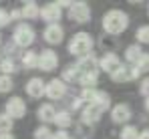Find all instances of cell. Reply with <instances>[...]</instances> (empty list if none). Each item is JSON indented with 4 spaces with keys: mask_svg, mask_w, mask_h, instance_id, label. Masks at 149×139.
<instances>
[{
    "mask_svg": "<svg viewBox=\"0 0 149 139\" xmlns=\"http://www.w3.org/2000/svg\"><path fill=\"white\" fill-rule=\"evenodd\" d=\"M101 22H103V28H105L107 34L117 36V34H121V32L127 30V26H129V16H127V12H123V10L113 8V10L105 12V16H103Z\"/></svg>",
    "mask_w": 149,
    "mask_h": 139,
    "instance_id": "6da1fadb",
    "label": "cell"
},
{
    "mask_svg": "<svg viewBox=\"0 0 149 139\" xmlns=\"http://www.w3.org/2000/svg\"><path fill=\"white\" fill-rule=\"evenodd\" d=\"M93 45L95 43H93V36L89 32H77L71 38V43H69V52L79 57V59H83L93 50Z\"/></svg>",
    "mask_w": 149,
    "mask_h": 139,
    "instance_id": "7a4b0ae2",
    "label": "cell"
},
{
    "mask_svg": "<svg viewBox=\"0 0 149 139\" xmlns=\"http://www.w3.org/2000/svg\"><path fill=\"white\" fill-rule=\"evenodd\" d=\"M34 38H36V34H34V28L30 26V24L26 22H20L16 24V28H14V32H12V41H14V45L16 46H30L34 43Z\"/></svg>",
    "mask_w": 149,
    "mask_h": 139,
    "instance_id": "3957f363",
    "label": "cell"
},
{
    "mask_svg": "<svg viewBox=\"0 0 149 139\" xmlns=\"http://www.w3.org/2000/svg\"><path fill=\"white\" fill-rule=\"evenodd\" d=\"M81 99H83L87 105H99L105 111L111 107V97L105 91H99V89H83Z\"/></svg>",
    "mask_w": 149,
    "mask_h": 139,
    "instance_id": "277c9868",
    "label": "cell"
},
{
    "mask_svg": "<svg viewBox=\"0 0 149 139\" xmlns=\"http://www.w3.org/2000/svg\"><path fill=\"white\" fill-rule=\"evenodd\" d=\"M69 18L74 20L77 24H87L91 20V6L87 2H73L69 6Z\"/></svg>",
    "mask_w": 149,
    "mask_h": 139,
    "instance_id": "5b68a950",
    "label": "cell"
},
{
    "mask_svg": "<svg viewBox=\"0 0 149 139\" xmlns=\"http://www.w3.org/2000/svg\"><path fill=\"white\" fill-rule=\"evenodd\" d=\"M56 67H58V54L54 50L47 48V50L38 52V69L42 73H52Z\"/></svg>",
    "mask_w": 149,
    "mask_h": 139,
    "instance_id": "8992f818",
    "label": "cell"
},
{
    "mask_svg": "<svg viewBox=\"0 0 149 139\" xmlns=\"http://www.w3.org/2000/svg\"><path fill=\"white\" fill-rule=\"evenodd\" d=\"M4 113L10 117L12 121H14V119H22V117L26 115V103L20 97H10V99L6 101V111H4Z\"/></svg>",
    "mask_w": 149,
    "mask_h": 139,
    "instance_id": "52a82bcc",
    "label": "cell"
},
{
    "mask_svg": "<svg viewBox=\"0 0 149 139\" xmlns=\"http://www.w3.org/2000/svg\"><path fill=\"white\" fill-rule=\"evenodd\" d=\"M45 95L49 97L50 101H58L67 95V83L63 79H52L47 83V89H45Z\"/></svg>",
    "mask_w": 149,
    "mask_h": 139,
    "instance_id": "ba28073f",
    "label": "cell"
},
{
    "mask_svg": "<svg viewBox=\"0 0 149 139\" xmlns=\"http://www.w3.org/2000/svg\"><path fill=\"white\" fill-rule=\"evenodd\" d=\"M141 73L135 69V67H129V65H121L119 69L111 75V81L113 83H129V81H135Z\"/></svg>",
    "mask_w": 149,
    "mask_h": 139,
    "instance_id": "9c48e42d",
    "label": "cell"
},
{
    "mask_svg": "<svg viewBox=\"0 0 149 139\" xmlns=\"http://www.w3.org/2000/svg\"><path fill=\"white\" fill-rule=\"evenodd\" d=\"M61 16H63V10L58 6V2H49L40 8V18L49 24H56L61 20Z\"/></svg>",
    "mask_w": 149,
    "mask_h": 139,
    "instance_id": "30bf717a",
    "label": "cell"
},
{
    "mask_svg": "<svg viewBox=\"0 0 149 139\" xmlns=\"http://www.w3.org/2000/svg\"><path fill=\"white\" fill-rule=\"evenodd\" d=\"M121 65H123V63H121V59H119L115 52H107V54H103L99 59V69L105 71V73H109V77L119 69Z\"/></svg>",
    "mask_w": 149,
    "mask_h": 139,
    "instance_id": "8fae6325",
    "label": "cell"
},
{
    "mask_svg": "<svg viewBox=\"0 0 149 139\" xmlns=\"http://www.w3.org/2000/svg\"><path fill=\"white\" fill-rule=\"evenodd\" d=\"M24 89H26V95H28V97H32V99H40V97L45 95L47 83H45L40 77H32V79L26 81Z\"/></svg>",
    "mask_w": 149,
    "mask_h": 139,
    "instance_id": "7c38bea8",
    "label": "cell"
},
{
    "mask_svg": "<svg viewBox=\"0 0 149 139\" xmlns=\"http://www.w3.org/2000/svg\"><path fill=\"white\" fill-rule=\"evenodd\" d=\"M131 107L129 105H125V103H119V105H115L113 109H111V119H113V123H117V125H127L129 123V119H131Z\"/></svg>",
    "mask_w": 149,
    "mask_h": 139,
    "instance_id": "4fadbf2b",
    "label": "cell"
},
{
    "mask_svg": "<svg viewBox=\"0 0 149 139\" xmlns=\"http://www.w3.org/2000/svg\"><path fill=\"white\" fill-rule=\"evenodd\" d=\"M42 36H45V41H47L49 45H61L63 38H65V30H63L61 24H49V26L45 28Z\"/></svg>",
    "mask_w": 149,
    "mask_h": 139,
    "instance_id": "5bb4252c",
    "label": "cell"
},
{
    "mask_svg": "<svg viewBox=\"0 0 149 139\" xmlns=\"http://www.w3.org/2000/svg\"><path fill=\"white\" fill-rule=\"evenodd\" d=\"M103 113H105V109L99 105H85L83 111H81V119H83V123L91 125V123H97Z\"/></svg>",
    "mask_w": 149,
    "mask_h": 139,
    "instance_id": "9a60e30c",
    "label": "cell"
},
{
    "mask_svg": "<svg viewBox=\"0 0 149 139\" xmlns=\"http://www.w3.org/2000/svg\"><path fill=\"white\" fill-rule=\"evenodd\" d=\"M74 67H77V71H79V75H85V73L97 71V67H99V59H97V57H93V54H87V57L79 59Z\"/></svg>",
    "mask_w": 149,
    "mask_h": 139,
    "instance_id": "2e32d148",
    "label": "cell"
},
{
    "mask_svg": "<svg viewBox=\"0 0 149 139\" xmlns=\"http://www.w3.org/2000/svg\"><path fill=\"white\" fill-rule=\"evenodd\" d=\"M54 115H56V111H54V107H52L50 103L40 105L38 111H36V117L42 121V125H45V123H54Z\"/></svg>",
    "mask_w": 149,
    "mask_h": 139,
    "instance_id": "e0dca14e",
    "label": "cell"
},
{
    "mask_svg": "<svg viewBox=\"0 0 149 139\" xmlns=\"http://www.w3.org/2000/svg\"><path fill=\"white\" fill-rule=\"evenodd\" d=\"M99 83V71H91L79 77V85L83 89H95V85Z\"/></svg>",
    "mask_w": 149,
    "mask_h": 139,
    "instance_id": "ac0fdd59",
    "label": "cell"
},
{
    "mask_svg": "<svg viewBox=\"0 0 149 139\" xmlns=\"http://www.w3.org/2000/svg\"><path fill=\"white\" fill-rule=\"evenodd\" d=\"M22 16H24L26 20H34V18H40V6L36 4V2H24L22 4Z\"/></svg>",
    "mask_w": 149,
    "mask_h": 139,
    "instance_id": "d6986e66",
    "label": "cell"
},
{
    "mask_svg": "<svg viewBox=\"0 0 149 139\" xmlns=\"http://www.w3.org/2000/svg\"><path fill=\"white\" fill-rule=\"evenodd\" d=\"M123 54H125V61H127V63H137V61H139V57L143 54L141 45H137V43H135V45H129L127 48H125Z\"/></svg>",
    "mask_w": 149,
    "mask_h": 139,
    "instance_id": "ffe728a7",
    "label": "cell"
},
{
    "mask_svg": "<svg viewBox=\"0 0 149 139\" xmlns=\"http://www.w3.org/2000/svg\"><path fill=\"white\" fill-rule=\"evenodd\" d=\"M54 123H56L58 129H65V131H67V129L73 125V117H71L69 111H58V113L54 115Z\"/></svg>",
    "mask_w": 149,
    "mask_h": 139,
    "instance_id": "44dd1931",
    "label": "cell"
},
{
    "mask_svg": "<svg viewBox=\"0 0 149 139\" xmlns=\"http://www.w3.org/2000/svg\"><path fill=\"white\" fill-rule=\"evenodd\" d=\"M22 67L24 69H36L38 67V52L26 50L24 54H22Z\"/></svg>",
    "mask_w": 149,
    "mask_h": 139,
    "instance_id": "7402d4cb",
    "label": "cell"
},
{
    "mask_svg": "<svg viewBox=\"0 0 149 139\" xmlns=\"http://www.w3.org/2000/svg\"><path fill=\"white\" fill-rule=\"evenodd\" d=\"M135 38L137 45H149V24H143L135 30Z\"/></svg>",
    "mask_w": 149,
    "mask_h": 139,
    "instance_id": "603a6c76",
    "label": "cell"
},
{
    "mask_svg": "<svg viewBox=\"0 0 149 139\" xmlns=\"http://www.w3.org/2000/svg\"><path fill=\"white\" fill-rule=\"evenodd\" d=\"M79 71H77V67L74 65H69L67 69L63 71V81L65 83H74V81H79Z\"/></svg>",
    "mask_w": 149,
    "mask_h": 139,
    "instance_id": "cb8c5ba5",
    "label": "cell"
},
{
    "mask_svg": "<svg viewBox=\"0 0 149 139\" xmlns=\"http://www.w3.org/2000/svg\"><path fill=\"white\" fill-rule=\"evenodd\" d=\"M119 139H139V131L135 125H123L121 133H119Z\"/></svg>",
    "mask_w": 149,
    "mask_h": 139,
    "instance_id": "d4e9b609",
    "label": "cell"
},
{
    "mask_svg": "<svg viewBox=\"0 0 149 139\" xmlns=\"http://www.w3.org/2000/svg\"><path fill=\"white\" fill-rule=\"evenodd\" d=\"M12 127H14V121L6 115V113H0V135L10 133V131H12Z\"/></svg>",
    "mask_w": 149,
    "mask_h": 139,
    "instance_id": "484cf974",
    "label": "cell"
},
{
    "mask_svg": "<svg viewBox=\"0 0 149 139\" xmlns=\"http://www.w3.org/2000/svg\"><path fill=\"white\" fill-rule=\"evenodd\" d=\"M0 71H2V75L10 77V75L16 71V67H14V61H12L10 57H4V59H2V63H0Z\"/></svg>",
    "mask_w": 149,
    "mask_h": 139,
    "instance_id": "4316f807",
    "label": "cell"
},
{
    "mask_svg": "<svg viewBox=\"0 0 149 139\" xmlns=\"http://www.w3.org/2000/svg\"><path fill=\"white\" fill-rule=\"evenodd\" d=\"M135 69L139 73H149V52H143L139 57V61L135 63Z\"/></svg>",
    "mask_w": 149,
    "mask_h": 139,
    "instance_id": "83f0119b",
    "label": "cell"
},
{
    "mask_svg": "<svg viewBox=\"0 0 149 139\" xmlns=\"http://www.w3.org/2000/svg\"><path fill=\"white\" fill-rule=\"evenodd\" d=\"M34 139H52V131L47 125H40L34 129Z\"/></svg>",
    "mask_w": 149,
    "mask_h": 139,
    "instance_id": "f1b7e54d",
    "label": "cell"
},
{
    "mask_svg": "<svg viewBox=\"0 0 149 139\" xmlns=\"http://www.w3.org/2000/svg\"><path fill=\"white\" fill-rule=\"evenodd\" d=\"M12 79L10 77H6V75H0V93H8L12 91Z\"/></svg>",
    "mask_w": 149,
    "mask_h": 139,
    "instance_id": "f546056e",
    "label": "cell"
},
{
    "mask_svg": "<svg viewBox=\"0 0 149 139\" xmlns=\"http://www.w3.org/2000/svg\"><path fill=\"white\" fill-rule=\"evenodd\" d=\"M139 93H141V95H143L145 99L149 97V77H145V79H143V81L139 83Z\"/></svg>",
    "mask_w": 149,
    "mask_h": 139,
    "instance_id": "4dcf8cb0",
    "label": "cell"
},
{
    "mask_svg": "<svg viewBox=\"0 0 149 139\" xmlns=\"http://www.w3.org/2000/svg\"><path fill=\"white\" fill-rule=\"evenodd\" d=\"M10 24V12L6 8H0V26H6Z\"/></svg>",
    "mask_w": 149,
    "mask_h": 139,
    "instance_id": "1f68e13d",
    "label": "cell"
},
{
    "mask_svg": "<svg viewBox=\"0 0 149 139\" xmlns=\"http://www.w3.org/2000/svg\"><path fill=\"white\" fill-rule=\"evenodd\" d=\"M52 139H73V137H71V133H69V131L58 129V131H54V133H52Z\"/></svg>",
    "mask_w": 149,
    "mask_h": 139,
    "instance_id": "d6a6232c",
    "label": "cell"
},
{
    "mask_svg": "<svg viewBox=\"0 0 149 139\" xmlns=\"http://www.w3.org/2000/svg\"><path fill=\"white\" fill-rule=\"evenodd\" d=\"M83 103H85V101H83L81 97H74L73 101H71V109H74V111H79V109H83Z\"/></svg>",
    "mask_w": 149,
    "mask_h": 139,
    "instance_id": "836d02e7",
    "label": "cell"
},
{
    "mask_svg": "<svg viewBox=\"0 0 149 139\" xmlns=\"http://www.w3.org/2000/svg\"><path fill=\"white\" fill-rule=\"evenodd\" d=\"M22 16V12L20 10H10V20H18Z\"/></svg>",
    "mask_w": 149,
    "mask_h": 139,
    "instance_id": "e575fe53",
    "label": "cell"
},
{
    "mask_svg": "<svg viewBox=\"0 0 149 139\" xmlns=\"http://www.w3.org/2000/svg\"><path fill=\"white\" fill-rule=\"evenodd\" d=\"M139 139H149V129L141 131V133H139Z\"/></svg>",
    "mask_w": 149,
    "mask_h": 139,
    "instance_id": "d590c367",
    "label": "cell"
},
{
    "mask_svg": "<svg viewBox=\"0 0 149 139\" xmlns=\"http://www.w3.org/2000/svg\"><path fill=\"white\" fill-rule=\"evenodd\" d=\"M0 139H14V135H10V133H4V135H0Z\"/></svg>",
    "mask_w": 149,
    "mask_h": 139,
    "instance_id": "8d00e7d4",
    "label": "cell"
},
{
    "mask_svg": "<svg viewBox=\"0 0 149 139\" xmlns=\"http://www.w3.org/2000/svg\"><path fill=\"white\" fill-rule=\"evenodd\" d=\"M145 109H147V111H149V97H147V99H145Z\"/></svg>",
    "mask_w": 149,
    "mask_h": 139,
    "instance_id": "74e56055",
    "label": "cell"
},
{
    "mask_svg": "<svg viewBox=\"0 0 149 139\" xmlns=\"http://www.w3.org/2000/svg\"><path fill=\"white\" fill-rule=\"evenodd\" d=\"M0 45H2V36H0Z\"/></svg>",
    "mask_w": 149,
    "mask_h": 139,
    "instance_id": "f35d334b",
    "label": "cell"
}]
</instances>
